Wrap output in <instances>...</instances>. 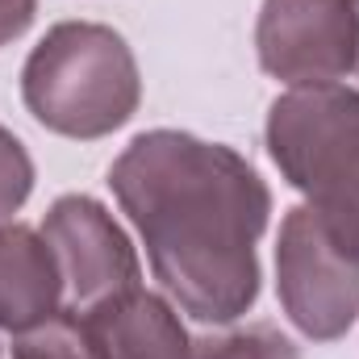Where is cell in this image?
<instances>
[{
  "label": "cell",
  "mask_w": 359,
  "mask_h": 359,
  "mask_svg": "<svg viewBox=\"0 0 359 359\" xmlns=\"http://www.w3.org/2000/svg\"><path fill=\"white\" fill-rule=\"evenodd\" d=\"M109 188L138 226L155 280L188 318L226 326L255 305V243L268 230L271 192L238 151L151 130L117 155Z\"/></svg>",
  "instance_id": "obj_1"
},
{
  "label": "cell",
  "mask_w": 359,
  "mask_h": 359,
  "mask_svg": "<svg viewBox=\"0 0 359 359\" xmlns=\"http://www.w3.org/2000/svg\"><path fill=\"white\" fill-rule=\"evenodd\" d=\"M21 96L38 126L63 138H104L142 100V80L126 38L96 21L55 25L25 59Z\"/></svg>",
  "instance_id": "obj_2"
},
{
  "label": "cell",
  "mask_w": 359,
  "mask_h": 359,
  "mask_svg": "<svg viewBox=\"0 0 359 359\" xmlns=\"http://www.w3.org/2000/svg\"><path fill=\"white\" fill-rule=\"evenodd\" d=\"M268 155L305 205L359 251V92L313 84L276 96Z\"/></svg>",
  "instance_id": "obj_3"
},
{
  "label": "cell",
  "mask_w": 359,
  "mask_h": 359,
  "mask_svg": "<svg viewBox=\"0 0 359 359\" xmlns=\"http://www.w3.org/2000/svg\"><path fill=\"white\" fill-rule=\"evenodd\" d=\"M276 288L288 322L305 339L334 343L359 318V251L347 247L309 205H297L280 226Z\"/></svg>",
  "instance_id": "obj_4"
},
{
  "label": "cell",
  "mask_w": 359,
  "mask_h": 359,
  "mask_svg": "<svg viewBox=\"0 0 359 359\" xmlns=\"http://www.w3.org/2000/svg\"><path fill=\"white\" fill-rule=\"evenodd\" d=\"M255 50L271 80L292 88L339 84L359 59L355 0H264Z\"/></svg>",
  "instance_id": "obj_5"
},
{
  "label": "cell",
  "mask_w": 359,
  "mask_h": 359,
  "mask_svg": "<svg viewBox=\"0 0 359 359\" xmlns=\"http://www.w3.org/2000/svg\"><path fill=\"white\" fill-rule=\"evenodd\" d=\"M42 238L55 251L63 276V309L84 313L92 305L138 288L142 271L130 238L109 217V209L92 196H59L42 222Z\"/></svg>",
  "instance_id": "obj_6"
},
{
  "label": "cell",
  "mask_w": 359,
  "mask_h": 359,
  "mask_svg": "<svg viewBox=\"0 0 359 359\" xmlns=\"http://www.w3.org/2000/svg\"><path fill=\"white\" fill-rule=\"evenodd\" d=\"M72 318L96 359H192V334L180 313L142 284Z\"/></svg>",
  "instance_id": "obj_7"
},
{
  "label": "cell",
  "mask_w": 359,
  "mask_h": 359,
  "mask_svg": "<svg viewBox=\"0 0 359 359\" xmlns=\"http://www.w3.org/2000/svg\"><path fill=\"white\" fill-rule=\"evenodd\" d=\"M63 309V276L46 238L29 226H0V330L25 334Z\"/></svg>",
  "instance_id": "obj_8"
},
{
  "label": "cell",
  "mask_w": 359,
  "mask_h": 359,
  "mask_svg": "<svg viewBox=\"0 0 359 359\" xmlns=\"http://www.w3.org/2000/svg\"><path fill=\"white\" fill-rule=\"evenodd\" d=\"M192 359H301V355L280 330L251 326V330H230V334H213V339H192Z\"/></svg>",
  "instance_id": "obj_9"
},
{
  "label": "cell",
  "mask_w": 359,
  "mask_h": 359,
  "mask_svg": "<svg viewBox=\"0 0 359 359\" xmlns=\"http://www.w3.org/2000/svg\"><path fill=\"white\" fill-rule=\"evenodd\" d=\"M13 359H96L84 339V330L76 326L72 313H55L50 322L25 330L13 343Z\"/></svg>",
  "instance_id": "obj_10"
},
{
  "label": "cell",
  "mask_w": 359,
  "mask_h": 359,
  "mask_svg": "<svg viewBox=\"0 0 359 359\" xmlns=\"http://www.w3.org/2000/svg\"><path fill=\"white\" fill-rule=\"evenodd\" d=\"M29 188H34V163H29L25 147L0 126V222L25 205Z\"/></svg>",
  "instance_id": "obj_11"
},
{
  "label": "cell",
  "mask_w": 359,
  "mask_h": 359,
  "mask_svg": "<svg viewBox=\"0 0 359 359\" xmlns=\"http://www.w3.org/2000/svg\"><path fill=\"white\" fill-rule=\"evenodd\" d=\"M38 13V0H0V46L21 38Z\"/></svg>",
  "instance_id": "obj_12"
},
{
  "label": "cell",
  "mask_w": 359,
  "mask_h": 359,
  "mask_svg": "<svg viewBox=\"0 0 359 359\" xmlns=\"http://www.w3.org/2000/svg\"><path fill=\"white\" fill-rule=\"evenodd\" d=\"M355 8H359V0H355ZM355 72H359V59H355Z\"/></svg>",
  "instance_id": "obj_13"
}]
</instances>
